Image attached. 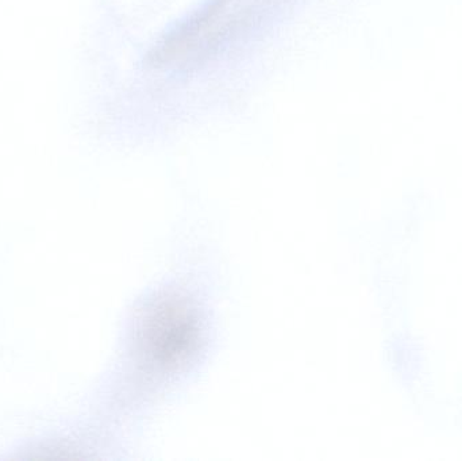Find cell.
<instances>
[{
  "instance_id": "cell-1",
  "label": "cell",
  "mask_w": 462,
  "mask_h": 461,
  "mask_svg": "<svg viewBox=\"0 0 462 461\" xmlns=\"http://www.w3.org/2000/svg\"><path fill=\"white\" fill-rule=\"evenodd\" d=\"M202 329L195 309L178 297L157 300L146 309L137 330V346L148 364L176 370L199 348Z\"/></svg>"
}]
</instances>
